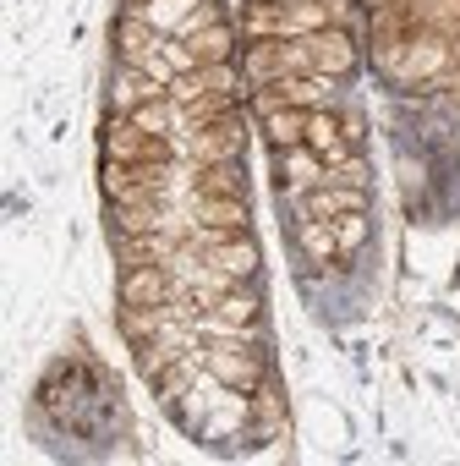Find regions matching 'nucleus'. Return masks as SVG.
<instances>
[{
    "instance_id": "obj_28",
    "label": "nucleus",
    "mask_w": 460,
    "mask_h": 466,
    "mask_svg": "<svg viewBox=\"0 0 460 466\" xmlns=\"http://www.w3.org/2000/svg\"><path fill=\"white\" fill-rule=\"evenodd\" d=\"M340 132H345V143H351V154H362V132H367V121H362L356 110H345V116H340Z\"/></svg>"
},
{
    "instance_id": "obj_8",
    "label": "nucleus",
    "mask_w": 460,
    "mask_h": 466,
    "mask_svg": "<svg viewBox=\"0 0 460 466\" xmlns=\"http://www.w3.org/2000/svg\"><path fill=\"white\" fill-rule=\"evenodd\" d=\"M110 45H115V56H121V66H148L159 50H165V39H159V28L143 17V12H126L121 23H115V34H110Z\"/></svg>"
},
{
    "instance_id": "obj_12",
    "label": "nucleus",
    "mask_w": 460,
    "mask_h": 466,
    "mask_svg": "<svg viewBox=\"0 0 460 466\" xmlns=\"http://www.w3.org/2000/svg\"><path fill=\"white\" fill-rule=\"evenodd\" d=\"M181 253V242L170 230H154V237H115V264L121 269H143V264H170Z\"/></svg>"
},
{
    "instance_id": "obj_15",
    "label": "nucleus",
    "mask_w": 460,
    "mask_h": 466,
    "mask_svg": "<svg viewBox=\"0 0 460 466\" xmlns=\"http://www.w3.org/2000/svg\"><path fill=\"white\" fill-rule=\"evenodd\" d=\"M307 148H313V154H324V165L351 154V143H345V132H340V116H335V105L307 110Z\"/></svg>"
},
{
    "instance_id": "obj_17",
    "label": "nucleus",
    "mask_w": 460,
    "mask_h": 466,
    "mask_svg": "<svg viewBox=\"0 0 460 466\" xmlns=\"http://www.w3.org/2000/svg\"><path fill=\"white\" fill-rule=\"evenodd\" d=\"M186 50L197 56V66H219V61L236 56V28H230V23H208V28H197L186 39Z\"/></svg>"
},
{
    "instance_id": "obj_9",
    "label": "nucleus",
    "mask_w": 460,
    "mask_h": 466,
    "mask_svg": "<svg viewBox=\"0 0 460 466\" xmlns=\"http://www.w3.org/2000/svg\"><path fill=\"white\" fill-rule=\"evenodd\" d=\"M170 198H148V203H110V237H154L170 230Z\"/></svg>"
},
{
    "instance_id": "obj_5",
    "label": "nucleus",
    "mask_w": 460,
    "mask_h": 466,
    "mask_svg": "<svg viewBox=\"0 0 460 466\" xmlns=\"http://www.w3.org/2000/svg\"><path fill=\"white\" fill-rule=\"evenodd\" d=\"M203 346H208V340H203ZM269 373H275V368H269V351H225V346H208V379L225 384V390L253 395Z\"/></svg>"
},
{
    "instance_id": "obj_31",
    "label": "nucleus",
    "mask_w": 460,
    "mask_h": 466,
    "mask_svg": "<svg viewBox=\"0 0 460 466\" xmlns=\"http://www.w3.org/2000/svg\"><path fill=\"white\" fill-rule=\"evenodd\" d=\"M275 6H291V0H275Z\"/></svg>"
},
{
    "instance_id": "obj_26",
    "label": "nucleus",
    "mask_w": 460,
    "mask_h": 466,
    "mask_svg": "<svg viewBox=\"0 0 460 466\" xmlns=\"http://www.w3.org/2000/svg\"><path fill=\"white\" fill-rule=\"evenodd\" d=\"M324 187H367V159H362V154L329 159V165H324Z\"/></svg>"
},
{
    "instance_id": "obj_1",
    "label": "nucleus",
    "mask_w": 460,
    "mask_h": 466,
    "mask_svg": "<svg viewBox=\"0 0 460 466\" xmlns=\"http://www.w3.org/2000/svg\"><path fill=\"white\" fill-rule=\"evenodd\" d=\"M105 159H137V165H175L181 159V143L175 137H159V132H143L132 116H105Z\"/></svg>"
},
{
    "instance_id": "obj_20",
    "label": "nucleus",
    "mask_w": 460,
    "mask_h": 466,
    "mask_svg": "<svg viewBox=\"0 0 460 466\" xmlns=\"http://www.w3.org/2000/svg\"><path fill=\"white\" fill-rule=\"evenodd\" d=\"M264 137H269V148H296V143H307V110H302V105H285V110L264 116Z\"/></svg>"
},
{
    "instance_id": "obj_25",
    "label": "nucleus",
    "mask_w": 460,
    "mask_h": 466,
    "mask_svg": "<svg viewBox=\"0 0 460 466\" xmlns=\"http://www.w3.org/2000/svg\"><path fill=\"white\" fill-rule=\"evenodd\" d=\"M247 39H285V6H275V0H253V6H247Z\"/></svg>"
},
{
    "instance_id": "obj_7",
    "label": "nucleus",
    "mask_w": 460,
    "mask_h": 466,
    "mask_svg": "<svg viewBox=\"0 0 460 466\" xmlns=\"http://www.w3.org/2000/svg\"><path fill=\"white\" fill-rule=\"evenodd\" d=\"M203 373H208V346L197 340L192 351H181V357H175L170 368H159V373L148 379V384H154V400H159L165 411H175V406L186 400V390H192V384H197Z\"/></svg>"
},
{
    "instance_id": "obj_30",
    "label": "nucleus",
    "mask_w": 460,
    "mask_h": 466,
    "mask_svg": "<svg viewBox=\"0 0 460 466\" xmlns=\"http://www.w3.org/2000/svg\"><path fill=\"white\" fill-rule=\"evenodd\" d=\"M203 6H219V0H203Z\"/></svg>"
},
{
    "instance_id": "obj_10",
    "label": "nucleus",
    "mask_w": 460,
    "mask_h": 466,
    "mask_svg": "<svg viewBox=\"0 0 460 466\" xmlns=\"http://www.w3.org/2000/svg\"><path fill=\"white\" fill-rule=\"evenodd\" d=\"M192 198H247V165L242 159L192 165Z\"/></svg>"
},
{
    "instance_id": "obj_21",
    "label": "nucleus",
    "mask_w": 460,
    "mask_h": 466,
    "mask_svg": "<svg viewBox=\"0 0 460 466\" xmlns=\"http://www.w3.org/2000/svg\"><path fill=\"white\" fill-rule=\"evenodd\" d=\"M115 324H121V335L137 346V340H154V335H165V324H170V308H126V302H121Z\"/></svg>"
},
{
    "instance_id": "obj_4",
    "label": "nucleus",
    "mask_w": 460,
    "mask_h": 466,
    "mask_svg": "<svg viewBox=\"0 0 460 466\" xmlns=\"http://www.w3.org/2000/svg\"><path fill=\"white\" fill-rule=\"evenodd\" d=\"M242 148H247V121H242V110H236V116H219V121H208V127H192L186 143H181V154H186L192 165H203V159H242Z\"/></svg>"
},
{
    "instance_id": "obj_22",
    "label": "nucleus",
    "mask_w": 460,
    "mask_h": 466,
    "mask_svg": "<svg viewBox=\"0 0 460 466\" xmlns=\"http://www.w3.org/2000/svg\"><path fill=\"white\" fill-rule=\"evenodd\" d=\"M296 242H302V253L324 269L335 253H340V237H335V219H302V230H296Z\"/></svg>"
},
{
    "instance_id": "obj_27",
    "label": "nucleus",
    "mask_w": 460,
    "mask_h": 466,
    "mask_svg": "<svg viewBox=\"0 0 460 466\" xmlns=\"http://www.w3.org/2000/svg\"><path fill=\"white\" fill-rule=\"evenodd\" d=\"M335 237H340V253H362L367 248V214H340L335 219Z\"/></svg>"
},
{
    "instance_id": "obj_23",
    "label": "nucleus",
    "mask_w": 460,
    "mask_h": 466,
    "mask_svg": "<svg viewBox=\"0 0 460 466\" xmlns=\"http://www.w3.org/2000/svg\"><path fill=\"white\" fill-rule=\"evenodd\" d=\"M132 351H137V373H143V379H154L159 368H170V362H175L181 351H192V346H175V340H165V335H154V340H137Z\"/></svg>"
},
{
    "instance_id": "obj_24",
    "label": "nucleus",
    "mask_w": 460,
    "mask_h": 466,
    "mask_svg": "<svg viewBox=\"0 0 460 466\" xmlns=\"http://www.w3.org/2000/svg\"><path fill=\"white\" fill-rule=\"evenodd\" d=\"M318 28H329V12L318 6V0H291L285 6V39H307Z\"/></svg>"
},
{
    "instance_id": "obj_2",
    "label": "nucleus",
    "mask_w": 460,
    "mask_h": 466,
    "mask_svg": "<svg viewBox=\"0 0 460 466\" xmlns=\"http://www.w3.org/2000/svg\"><path fill=\"white\" fill-rule=\"evenodd\" d=\"M105 198L110 203H148V198H170L175 165H137V159H105L99 165Z\"/></svg>"
},
{
    "instance_id": "obj_3",
    "label": "nucleus",
    "mask_w": 460,
    "mask_h": 466,
    "mask_svg": "<svg viewBox=\"0 0 460 466\" xmlns=\"http://www.w3.org/2000/svg\"><path fill=\"white\" fill-rule=\"evenodd\" d=\"M175 297H192V280H181L170 264H143L121 275V302L126 308H165Z\"/></svg>"
},
{
    "instance_id": "obj_13",
    "label": "nucleus",
    "mask_w": 460,
    "mask_h": 466,
    "mask_svg": "<svg viewBox=\"0 0 460 466\" xmlns=\"http://www.w3.org/2000/svg\"><path fill=\"white\" fill-rule=\"evenodd\" d=\"M170 88L159 83V77H148V72H137V66H121V77H115V88H110V110L115 116H132V110H143V105H154V99H165Z\"/></svg>"
},
{
    "instance_id": "obj_11",
    "label": "nucleus",
    "mask_w": 460,
    "mask_h": 466,
    "mask_svg": "<svg viewBox=\"0 0 460 466\" xmlns=\"http://www.w3.org/2000/svg\"><path fill=\"white\" fill-rule=\"evenodd\" d=\"M302 219H340V214H367V187H307L296 203Z\"/></svg>"
},
{
    "instance_id": "obj_18",
    "label": "nucleus",
    "mask_w": 460,
    "mask_h": 466,
    "mask_svg": "<svg viewBox=\"0 0 460 466\" xmlns=\"http://www.w3.org/2000/svg\"><path fill=\"white\" fill-rule=\"evenodd\" d=\"M175 110H181V132H192V127H208L219 116H236L242 110V94H197V99H186Z\"/></svg>"
},
{
    "instance_id": "obj_19",
    "label": "nucleus",
    "mask_w": 460,
    "mask_h": 466,
    "mask_svg": "<svg viewBox=\"0 0 460 466\" xmlns=\"http://www.w3.org/2000/svg\"><path fill=\"white\" fill-rule=\"evenodd\" d=\"M192 225H253L247 198H192Z\"/></svg>"
},
{
    "instance_id": "obj_16",
    "label": "nucleus",
    "mask_w": 460,
    "mask_h": 466,
    "mask_svg": "<svg viewBox=\"0 0 460 466\" xmlns=\"http://www.w3.org/2000/svg\"><path fill=\"white\" fill-rule=\"evenodd\" d=\"M203 264L219 269V275H236V280H253L258 269V248L253 237H236V242H219V248H203Z\"/></svg>"
},
{
    "instance_id": "obj_29",
    "label": "nucleus",
    "mask_w": 460,
    "mask_h": 466,
    "mask_svg": "<svg viewBox=\"0 0 460 466\" xmlns=\"http://www.w3.org/2000/svg\"><path fill=\"white\" fill-rule=\"evenodd\" d=\"M126 12H148V0H132V6H126Z\"/></svg>"
},
{
    "instance_id": "obj_6",
    "label": "nucleus",
    "mask_w": 460,
    "mask_h": 466,
    "mask_svg": "<svg viewBox=\"0 0 460 466\" xmlns=\"http://www.w3.org/2000/svg\"><path fill=\"white\" fill-rule=\"evenodd\" d=\"M296 45L307 56V72H318V77H351L356 72V39H351V28H318V34H307Z\"/></svg>"
},
{
    "instance_id": "obj_14",
    "label": "nucleus",
    "mask_w": 460,
    "mask_h": 466,
    "mask_svg": "<svg viewBox=\"0 0 460 466\" xmlns=\"http://www.w3.org/2000/svg\"><path fill=\"white\" fill-rule=\"evenodd\" d=\"M275 176H280V187H324V154H313L307 143H296V148H275Z\"/></svg>"
}]
</instances>
